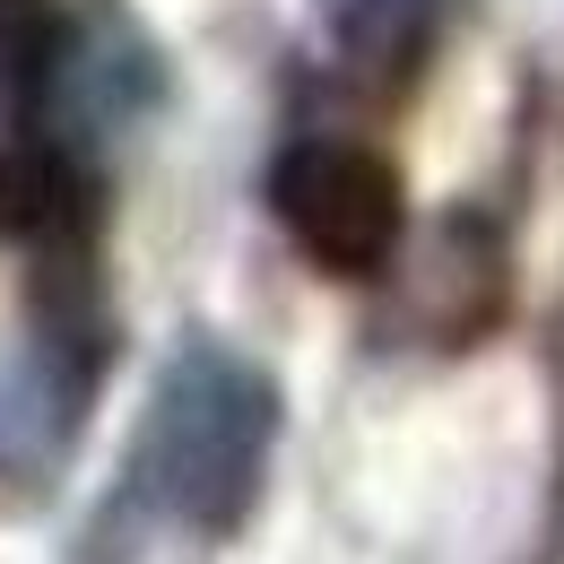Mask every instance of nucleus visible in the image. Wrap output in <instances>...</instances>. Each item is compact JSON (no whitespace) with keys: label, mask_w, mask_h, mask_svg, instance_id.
<instances>
[{"label":"nucleus","mask_w":564,"mask_h":564,"mask_svg":"<svg viewBox=\"0 0 564 564\" xmlns=\"http://www.w3.org/2000/svg\"><path fill=\"white\" fill-rule=\"evenodd\" d=\"M261 443H270V391L235 356H183L148 409L131 495L165 521H226L261 478Z\"/></svg>","instance_id":"obj_1"},{"label":"nucleus","mask_w":564,"mask_h":564,"mask_svg":"<svg viewBox=\"0 0 564 564\" xmlns=\"http://www.w3.org/2000/svg\"><path fill=\"white\" fill-rule=\"evenodd\" d=\"M286 217L304 226V243H322L330 261H365L382 235H391V192L382 174L348 156V148H313L286 183Z\"/></svg>","instance_id":"obj_2"},{"label":"nucleus","mask_w":564,"mask_h":564,"mask_svg":"<svg viewBox=\"0 0 564 564\" xmlns=\"http://www.w3.org/2000/svg\"><path fill=\"white\" fill-rule=\"evenodd\" d=\"M434 0H339V35H356V44H391L400 26H417Z\"/></svg>","instance_id":"obj_3"}]
</instances>
